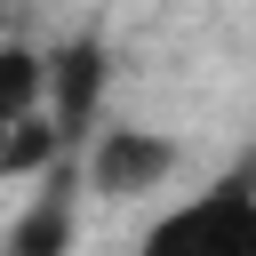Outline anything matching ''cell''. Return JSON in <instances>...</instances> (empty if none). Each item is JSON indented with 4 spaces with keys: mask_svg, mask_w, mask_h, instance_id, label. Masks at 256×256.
Returning <instances> with one entry per match:
<instances>
[{
    "mask_svg": "<svg viewBox=\"0 0 256 256\" xmlns=\"http://www.w3.org/2000/svg\"><path fill=\"white\" fill-rule=\"evenodd\" d=\"M40 80H48L40 48H24V40H0V120H24V112H40Z\"/></svg>",
    "mask_w": 256,
    "mask_h": 256,
    "instance_id": "cell-6",
    "label": "cell"
},
{
    "mask_svg": "<svg viewBox=\"0 0 256 256\" xmlns=\"http://www.w3.org/2000/svg\"><path fill=\"white\" fill-rule=\"evenodd\" d=\"M56 152H72L56 128H48V112H24V120H0V176H40Z\"/></svg>",
    "mask_w": 256,
    "mask_h": 256,
    "instance_id": "cell-5",
    "label": "cell"
},
{
    "mask_svg": "<svg viewBox=\"0 0 256 256\" xmlns=\"http://www.w3.org/2000/svg\"><path fill=\"white\" fill-rule=\"evenodd\" d=\"M40 64H48V80H40V112H48V128L80 152L88 128H96V112H104V88H112V48H104L96 32H72V40H56Z\"/></svg>",
    "mask_w": 256,
    "mask_h": 256,
    "instance_id": "cell-2",
    "label": "cell"
},
{
    "mask_svg": "<svg viewBox=\"0 0 256 256\" xmlns=\"http://www.w3.org/2000/svg\"><path fill=\"white\" fill-rule=\"evenodd\" d=\"M80 248V152H56L40 168V192L8 216L0 256H72Z\"/></svg>",
    "mask_w": 256,
    "mask_h": 256,
    "instance_id": "cell-4",
    "label": "cell"
},
{
    "mask_svg": "<svg viewBox=\"0 0 256 256\" xmlns=\"http://www.w3.org/2000/svg\"><path fill=\"white\" fill-rule=\"evenodd\" d=\"M248 224H256V152L232 160L208 192L176 200V208L144 232L136 256H232V248L248 240Z\"/></svg>",
    "mask_w": 256,
    "mask_h": 256,
    "instance_id": "cell-1",
    "label": "cell"
},
{
    "mask_svg": "<svg viewBox=\"0 0 256 256\" xmlns=\"http://www.w3.org/2000/svg\"><path fill=\"white\" fill-rule=\"evenodd\" d=\"M184 144L160 136V128H88V152H80V192L96 200H136V192H160L176 176Z\"/></svg>",
    "mask_w": 256,
    "mask_h": 256,
    "instance_id": "cell-3",
    "label": "cell"
}]
</instances>
